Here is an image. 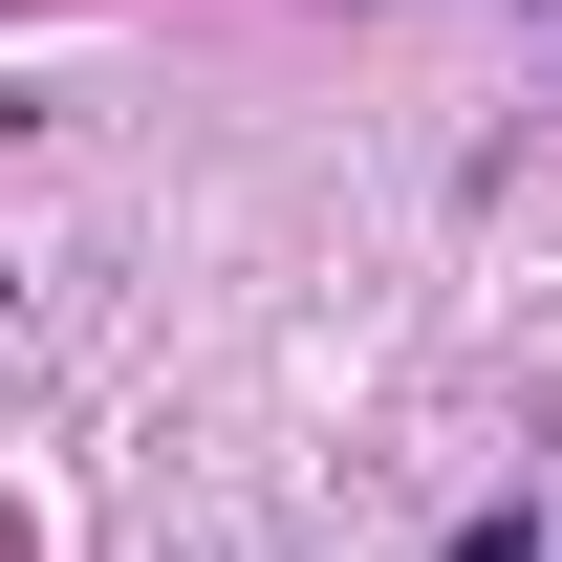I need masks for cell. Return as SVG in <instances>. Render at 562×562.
I'll return each instance as SVG.
<instances>
[{"label": "cell", "mask_w": 562, "mask_h": 562, "mask_svg": "<svg viewBox=\"0 0 562 562\" xmlns=\"http://www.w3.org/2000/svg\"><path fill=\"white\" fill-rule=\"evenodd\" d=\"M454 562H541V541H519V519H476V541H454Z\"/></svg>", "instance_id": "1"}]
</instances>
